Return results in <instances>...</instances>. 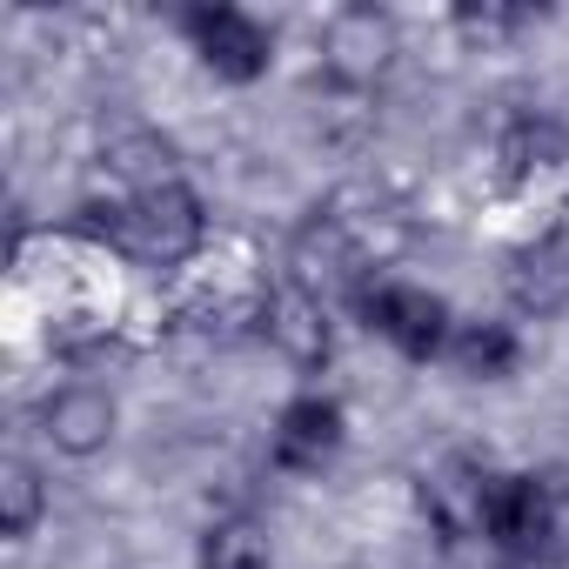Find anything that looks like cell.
I'll return each mask as SVG.
<instances>
[{"mask_svg":"<svg viewBox=\"0 0 569 569\" xmlns=\"http://www.w3.org/2000/svg\"><path fill=\"white\" fill-rule=\"evenodd\" d=\"M201 569H268V536L248 516H221L201 529Z\"/></svg>","mask_w":569,"mask_h":569,"instance_id":"obj_15","label":"cell"},{"mask_svg":"<svg viewBox=\"0 0 569 569\" xmlns=\"http://www.w3.org/2000/svg\"><path fill=\"white\" fill-rule=\"evenodd\" d=\"M41 509H48L41 469H34L28 456H8V462H0V529H8V536L21 542V536H34Z\"/></svg>","mask_w":569,"mask_h":569,"instance_id":"obj_14","label":"cell"},{"mask_svg":"<svg viewBox=\"0 0 569 569\" xmlns=\"http://www.w3.org/2000/svg\"><path fill=\"white\" fill-rule=\"evenodd\" d=\"M88 228L141 268H181L194 261L208 214L181 174H154V181H108V194L88 201Z\"/></svg>","mask_w":569,"mask_h":569,"instance_id":"obj_1","label":"cell"},{"mask_svg":"<svg viewBox=\"0 0 569 569\" xmlns=\"http://www.w3.org/2000/svg\"><path fill=\"white\" fill-rule=\"evenodd\" d=\"M562 509H569V489L542 469H496V489H489V522H482V542L502 549L509 562H542L562 536Z\"/></svg>","mask_w":569,"mask_h":569,"instance_id":"obj_2","label":"cell"},{"mask_svg":"<svg viewBox=\"0 0 569 569\" xmlns=\"http://www.w3.org/2000/svg\"><path fill=\"white\" fill-rule=\"evenodd\" d=\"M356 316L409 362H436L449 356V336H456V316L442 296H429L422 281H396V274H369L362 296H356Z\"/></svg>","mask_w":569,"mask_h":569,"instance_id":"obj_3","label":"cell"},{"mask_svg":"<svg viewBox=\"0 0 569 569\" xmlns=\"http://www.w3.org/2000/svg\"><path fill=\"white\" fill-rule=\"evenodd\" d=\"M181 34L194 48V61L214 74V81H261L268 61H274V34L248 14V8H228V0H208V8H188L181 14Z\"/></svg>","mask_w":569,"mask_h":569,"instance_id":"obj_4","label":"cell"},{"mask_svg":"<svg viewBox=\"0 0 569 569\" xmlns=\"http://www.w3.org/2000/svg\"><path fill=\"white\" fill-rule=\"evenodd\" d=\"M342 436H349L342 402L322 396V389H302V396L281 402V416H274V429H268V462H274L281 476H322V469L342 456Z\"/></svg>","mask_w":569,"mask_h":569,"instance_id":"obj_5","label":"cell"},{"mask_svg":"<svg viewBox=\"0 0 569 569\" xmlns=\"http://www.w3.org/2000/svg\"><path fill=\"white\" fill-rule=\"evenodd\" d=\"M569 161V128L562 121H549V114H516L502 134H496V168H502V181H536V174H549V168H562Z\"/></svg>","mask_w":569,"mask_h":569,"instance_id":"obj_12","label":"cell"},{"mask_svg":"<svg viewBox=\"0 0 569 569\" xmlns=\"http://www.w3.org/2000/svg\"><path fill=\"white\" fill-rule=\"evenodd\" d=\"M389 54H396V28H389V14H376V8H342V14L322 28V61H329V74H336L342 88H369V81L389 68Z\"/></svg>","mask_w":569,"mask_h":569,"instance_id":"obj_8","label":"cell"},{"mask_svg":"<svg viewBox=\"0 0 569 569\" xmlns=\"http://www.w3.org/2000/svg\"><path fill=\"white\" fill-rule=\"evenodd\" d=\"M502 289H509V302L522 309V316H556V309H569V234H536V241H522L516 254H509V268H502Z\"/></svg>","mask_w":569,"mask_h":569,"instance_id":"obj_9","label":"cell"},{"mask_svg":"<svg viewBox=\"0 0 569 569\" xmlns=\"http://www.w3.org/2000/svg\"><path fill=\"white\" fill-rule=\"evenodd\" d=\"M489 489H496V469H489L482 456H442V462L422 476V509H429V522L442 529V542H482Z\"/></svg>","mask_w":569,"mask_h":569,"instance_id":"obj_7","label":"cell"},{"mask_svg":"<svg viewBox=\"0 0 569 569\" xmlns=\"http://www.w3.org/2000/svg\"><path fill=\"white\" fill-rule=\"evenodd\" d=\"M376 268L362 261V248L349 241V228L342 221H329V214H316L302 234H296V248H289V289H302V296H316V302H356L362 296V281H369Z\"/></svg>","mask_w":569,"mask_h":569,"instance_id":"obj_6","label":"cell"},{"mask_svg":"<svg viewBox=\"0 0 569 569\" xmlns=\"http://www.w3.org/2000/svg\"><path fill=\"white\" fill-rule=\"evenodd\" d=\"M529 21H536L529 8H462V14H456V28H462V34H482V41L516 34V28H529Z\"/></svg>","mask_w":569,"mask_h":569,"instance_id":"obj_16","label":"cell"},{"mask_svg":"<svg viewBox=\"0 0 569 569\" xmlns=\"http://www.w3.org/2000/svg\"><path fill=\"white\" fill-rule=\"evenodd\" d=\"M449 362H456V376H469V382H509L516 362H522V342H516L509 322H456Z\"/></svg>","mask_w":569,"mask_h":569,"instance_id":"obj_13","label":"cell"},{"mask_svg":"<svg viewBox=\"0 0 569 569\" xmlns=\"http://www.w3.org/2000/svg\"><path fill=\"white\" fill-rule=\"evenodd\" d=\"M261 336L289 356L296 369H322L329 362V302H316V296H302V289H281V296H268V322H261Z\"/></svg>","mask_w":569,"mask_h":569,"instance_id":"obj_11","label":"cell"},{"mask_svg":"<svg viewBox=\"0 0 569 569\" xmlns=\"http://www.w3.org/2000/svg\"><path fill=\"white\" fill-rule=\"evenodd\" d=\"M41 436H48L61 456H94V449H108V436H114V396L94 389V382H61V389L41 402Z\"/></svg>","mask_w":569,"mask_h":569,"instance_id":"obj_10","label":"cell"}]
</instances>
